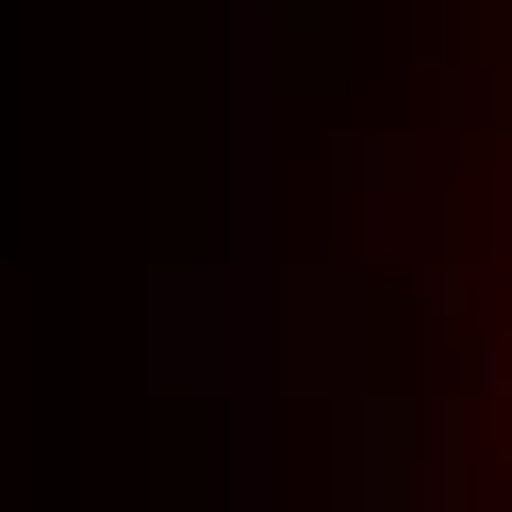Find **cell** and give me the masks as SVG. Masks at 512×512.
I'll return each instance as SVG.
<instances>
[{
  "label": "cell",
  "instance_id": "cell-1",
  "mask_svg": "<svg viewBox=\"0 0 512 512\" xmlns=\"http://www.w3.org/2000/svg\"><path fill=\"white\" fill-rule=\"evenodd\" d=\"M496 430H512V265H496Z\"/></svg>",
  "mask_w": 512,
  "mask_h": 512
}]
</instances>
